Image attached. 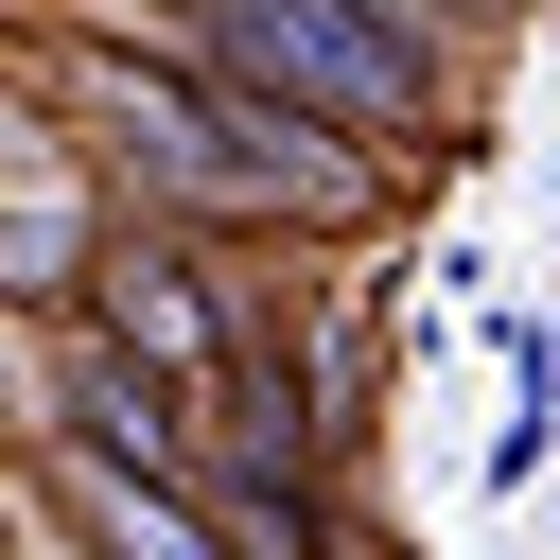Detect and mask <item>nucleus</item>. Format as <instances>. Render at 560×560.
Listing matches in <instances>:
<instances>
[{
    "label": "nucleus",
    "mask_w": 560,
    "mask_h": 560,
    "mask_svg": "<svg viewBox=\"0 0 560 560\" xmlns=\"http://www.w3.org/2000/svg\"><path fill=\"white\" fill-rule=\"evenodd\" d=\"M35 105L52 140L105 175V210H158V228H210V245H385L402 228V175L350 158L332 122L262 105L245 70L192 52V18L158 35H52L35 52Z\"/></svg>",
    "instance_id": "nucleus-1"
},
{
    "label": "nucleus",
    "mask_w": 560,
    "mask_h": 560,
    "mask_svg": "<svg viewBox=\"0 0 560 560\" xmlns=\"http://www.w3.org/2000/svg\"><path fill=\"white\" fill-rule=\"evenodd\" d=\"M175 18H192V52H210V70H245L262 105L332 122V140H350V158H385L402 192L472 140V52L402 35L385 0H175Z\"/></svg>",
    "instance_id": "nucleus-2"
},
{
    "label": "nucleus",
    "mask_w": 560,
    "mask_h": 560,
    "mask_svg": "<svg viewBox=\"0 0 560 560\" xmlns=\"http://www.w3.org/2000/svg\"><path fill=\"white\" fill-rule=\"evenodd\" d=\"M245 315H262V262L210 245V228H158V210H105V262H88V298H70V332H105L122 368H158L192 420H210Z\"/></svg>",
    "instance_id": "nucleus-3"
},
{
    "label": "nucleus",
    "mask_w": 560,
    "mask_h": 560,
    "mask_svg": "<svg viewBox=\"0 0 560 560\" xmlns=\"http://www.w3.org/2000/svg\"><path fill=\"white\" fill-rule=\"evenodd\" d=\"M18 490H35V525L70 560H228L192 472H122V455H70V438H18Z\"/></svg>",
    "instance_id": "nucleus-4"
},
{
    "label": "nucleus",
    "mask_w": 560,
    "mask_h": 560,
    "mask_svg": "<svg viewBox=\"0 0 560 560\" xmlns=\"http://www.w3.org/2000/svg\"><path fill=\"white\" fill-rule=\"evenodd\" d=\"M35 438H70V455H122V472H192V402L158 385V368H122L105 332H52V402H35Z\"/></svg>",
    "instance_id": "nucleus-5"
},
{
    "label": "nucleus",
    "mask_w": 560,
    "mask_h": 560,
    "mask_svg": "<svg viewBox=\"0 0 560 560\" xmlns=\"http://www.w3.org/2000/svg\"><path fill=\"white\" fill-rule=\"evenodd\" d=\"M490 368H508V420H490V490H542L560 472V315H490Z\"/></svg>",
    "instance_id": "nucleus-6"
},
{
    "label": "nucleus",
    "mask_w": 560,
    "mask_h": 560,
    "mask_svg": "<svg viewBox=\"0 0 560 560\" xmlns=\"http://www.w3.org/2000/svg\"><path fill=\"white\" fill-rule=\"evenodd\" d=\"M402 35H438V52H490V35H525V0H385Z\"/></svg>",
    "instance_id": "nucleus-7"
}]
</instances>
